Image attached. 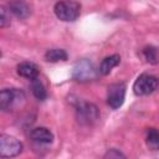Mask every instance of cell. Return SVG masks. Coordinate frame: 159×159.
<instances>
[{
  "mask_svg": "<svg viewBox=\"0 0 159 159\" xmlns=\"http://www.w3.org/2000/svg\"><path fill=\"white\" fill-rule=\"evenodd\" d=\"M99 71L96 70L93 62L89 60H80L77 61L72 67V78L80 83H86L94 81L98 76Z\"/></svg>",
  "mask_w": 159,
  "mask_h": 159,
  "instance_id": "cell-1",
  "label": "cell"
},
{
  "mask_svg": "<svg viewBox=\"0 0 159 159\" xmlns=\"http://www.w3.org/2000/svg\"><path fill=\"white\" fill-rule=\"evenodd\" d=\"M25 102V93L19 88H4L0 92V108L10 112Z\"/></svg>",
  "mask_w": 159,
  "mask_h": 159,
  "instance_id": "cell-2",
  "label": "cell"
},
{
  "mask_svg": "<svg viewBox=\"0 0 159 159\" xmlns=\"http://www.w3.org/2000/svg\"><path fill=\"white\" fill-rule=\"evenodd\" d=\"M53 11L55 15L62 21H75L81 14V5L73 0H62L56 2Z\"/></svg>",
  "mask_w": 159,
  "mask_h": 159,
  "instance_id": "cell-3",
  "label": "cell"
},
{
  "mask_svg": "<svg viewBox=\"0 0 159 159\" xmlns=\"http://www.w3.org/2000/svg\"><path fill=\"white\" fill-rule=\"evenodd\" d=\"M159 86V80L149 73H142L137 77L133 84V92L135 96L143 97L153 93Z\"/></svg>",
  "mask_w": 159,
  "mask_h": 159,
  "instance_id": "cell-4",
  "label": "cell"
},
{
  "mask_svg": "<svg viewBox=\"0 0 159 159\" xmlns=\"http://www.w3.org/2000/svg\"><path fill=\"white\" fill-rule=\"evenodd\" d=\"M76 117L81 124L91 125L99 118V111L93 103L81 101L76 104Z\"/></svg>",
  "mask_w": 159,
  "mask_h": 159,
  "instance_id": "cell-5",
  "label": "cell"
},
{
  "mask_svg": "<svg viewBox=\"0 0 159 159\" xmlns=\"http://www.w3.org/2000/svg\"><path fill=\"white\" fill-rule=\"evenodd\" d=\"M22 152V143L15 137L1 134L0 135V155L2 158H12Z\"/></svg>",
  "mask_w": 159,
  "mask_h": 159,
  "instance_id": "cell-6",
  "label": "cell"
},
{
  "mask_svg": "<svg viewBox=\"0 0 159 159\" xmlns=\"http://www.w3.org/2000/svg\"><path fill=\"white\" fill-rule=\"evenodd\" d=\"M125 98V84L119 83H112L107 88V104L112 109H118Z\"/></svg>",
  "mask_w": 159,
  "mask_h": 159,
  "instance_id": "cell-7",
  "label": "cell"
},
{
  "mask_svg": "<svg viewBox=\"0 0 159 159\" xmlns=\"http://www.w3.org/2000/svg\"><path fill=\"white\" fill-rule=\"evenodd\" d=\"M30 137L34 142L41 143V144H50L53 140V134L48 128L45 127H36L31 130Z\"/></svg>",
  "mask_w": 159,
  "mask_h": 159,
  "instance_id": "cell-8",
  "label": "cell"
},
{
  "mask_svg": "<svg viewBox=\"0 0 159 159\" xmlns=\"http://www.w3.org/2000/svg\"><path fill=\"white\" fill-rule=\"evenodd\" d=\"M7 6L10 12L14 14L20 20H24L30 15V7L24 0H11Z\"/></svg>",
  "mask_w": 159,
  "mask_h": 159,
  "instance_id": "cell-9",
  "label": "cell"
},
{
  "mask_svg": "<svg viewBox=\"0 0 159 159\" xmlns=\"http://www.w3.org/2000/svg\"><path fill=\"white\" fill-rule=\"evenodd\" d=\"M17 73L27 80H34L37 78L40 70L34 62H21L17 65Z\"/></svg>",
  "mask_w": 159,
  "mask_h": 159,
  "instance_id": "cell-10",
  "label": "cell"
},
{
  "mask_svg": "<svg viewBox=\"0 0 159 159\" xmlns=\"http://www.w3.org/2000/svg\"><path fill=\"white\" fill-rule=\"evenodd\" d=\"M120 62V56L119 55H111V56H107L102 60L101 65H99V73L103 75V76H107L111 73V71L117 66L119 65Z\"/></svg>",
  "mask_w": 159,
  "mask_h": 159,
  "instance_id": "cell-11",
  "label": "cell"
},
{
  "mask_svg": "<svg viewBox=\"0 0 159 159\" xmlns=\"http://www.w3.org/2000/svg\"><path fill=\"white\" fill-rule=\"evenodd\" d=\"M145 144L150 150H159V130L149 128L145 133Z\"/></svg>",
  "mask_w": 159,
  "mask_h": 159,
  "instance_id": "cell-12",
  "label": "cell"
},
{
  "mask_svg": "<svg viewBox=\"0 0 159 159\" xmlns=\"http://www.w3.org/2000/svg\"><path fill=\"white\" fill-rule=\"evenodd\" d=\"M68 57L67 52L62 48H50L45 53V58L48 62H58V61H66Z\"/></svg>",
  "mask_w": 159,
  "mask_h": 159,
  "instance_id": "cell-13",
  "label": "cell"
},
{
  "mask_svg": "<svg viewBox=\"0 0 159 159\" xmlns=\"http://www.w3.org/2000/svg\"><path fill=\"white\" fill-rule=\"evenodd\" d=\"M31 92L35 96V98L39 99V101H43L47 97V92H46L42 82L39 78L31 80Z\"/></svg>",
  "mask_w": 159,
  "mask_h": 159,
  "instance_id": "cell-14",
  "label": "cell"
},
{
  "mask_svg": "<svg viewBox=\"0 0 159 159\" xmlns=\"http://www.w3.org/2000/svg\"><path fill=\"white\" fill-rule=\"evenodd\" d=\"M143 56L148 63H158L159 62V55H158V50L155 47H152V46L145 47L143 50Z\"/></svg>",
  "mask_w": 159,
  "mask_h": 159,
  "instance_id": "cell-15",
  "label": "cell"
},
{
  "mask_svg": "<svg viewBox=\"0 0 159 159\" xmlns=\"http://www.w3.org/2000/svg\"><path fill=\"white\" fill-rule=\"evenodd\" d=\"M11 22L10 20V10H7L5 6L0 7V26L4 29L6 26H9Z\"/></svg>",
  "mask_w": 159,
  "mask_h": 159,
  "instance_id": "cell-16",
  "label": "cell"
},
{
  "mask_svg": "<svg viewBox=\"0 0 159 159\" xmlns=\"http://www.w3.org/2000/svg\"><path fill=\"white\" fill-rule=\"evenodd\" d=\"M104 158L106 159H118V158H125V155L123 153H120L119 150L117 149H109L106 154H104Z\"/></svg>",
  "mask_w": 159,
  "mask_h": 159,
  "instance_id": "cell-17",
  "label": "cell"
}]
</instances>
